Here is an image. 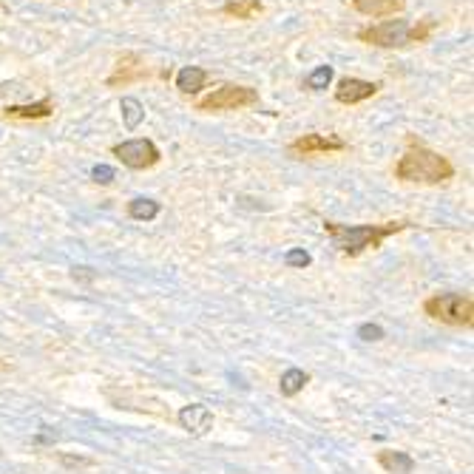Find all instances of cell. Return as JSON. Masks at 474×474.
<instances>
[{"instance_id": "6da1fadb", "label": "cell", "mask_w": 474, "mask_h": 474, "mask_svg": "<svg viewBox=\"0 0 474 474\" xmlns=\"http://www.w3.org/2000/svg\"><path fill=\"white\" fill-rule=\"evenodd\" d=\"M455 176V165L437 151L426 148L412 134L406 136V151L395 165V179L400 182H418V185H440Z\"/></svg>"}, {"instance_id": "7a4b0ae2", "label": "cell", "mask_w": 474, "mask_h": 474, "mask_svg": "<svg viewBox=\"0 0 474 474\" xmlns=\"http://www.w3.org/2000/svg\"><path fill=\"white\" fill-rule=\"evenodd\" d=\"M412 222L406 219H398V222H384V225H338V222H324V230L333 236V242L336 247L355 258V256H361L364 250H375V247H381L384 239H389V236L400 233V230H406Z\"/></svg>"}, {"instance_id": "3957f363", "label": "cell", "mask_w": 474, "mask_h": 474, "mask_svg": "<svg viewBox=\"0 0 474 474\" xmlns=\"http://www.w3.org/2000/svg\"><path fill=\"white\" fill-rule=\"evenodd\" d=\"M423 313L435 321H440V324H449V327H466L468 329L474 324V304L463 293H440V296L426 298Z\"/></svg>"}, {"instance_id": "277c9868", "label": "cell", "mask_w": 474, "mask_h": 474, "mask_svg": "<svg viewBox=\"0 0 474 474\" xmlns=\"http://www.w3.org/2000/svg\"><path fill=\"white\" fill-rule=\"evenodd\" d=\"M250 105H258V91L250 85H236V83L219 85L216 91H210L207 97L196 103L199 111H239Z\"/></svg>"}, {"instance_id": "5b68a950", "label": "cell", "mask_w": 474, "mask_h": 474, "mask_svg": "<svg viewBox=\"0 0 474 474\" xmlns=\"http://www.w3.org/2000/svg\"><path fill=\"white\" fill-rule=\"evenodd\" d=\"M409 29L412 26L406 20H384V23H375V26L358 29L355 37H358L361 43L378 45V49H404V45H412Z\"/></svg>"}, {"instance_id": "8992f818", "label": "cell", "mask_w": 474, "mask_h": 474, "mask_svg": "<svg viewBox=\"0 0 474 474\" xmlns=\"http://www.w3.org/2000/svg\"><path fill=\"white\" fill-rule=\"evenodd\" d=\"M111 154L131 171H148L162 159L159 148L151 139H125V142H120V145H114Z\"/></svg>"}, {"instance_id": "52a82bcc", "label": "cell", "mask_w": 474, "mask_h": 474, "mask_svg": "<svg viewBox=\"0 0 474 474\" xmlns=\"http://www.w3.org/2000/svg\"><path fill=\"white\" fill-rule=\"evenodd\" d=\"M287 151L296 159H310V156H321V154L347 151V142L341 136H336V134H304V136L290 142Z\"/></svg>"}, {"instance_id": "ba28073f", "label": "cell", "mask_w": 474, "mask_h": 474, "mask_svg": "<svg viewBox=\"0 0 474 474\" xmlns=\"http://www.w3.org/2000/svg\"><path fill=\"white\" fill-rule=\"evenodd\" d=\"M142 77H148L145 63L139 60V54L125 52L120 60H116V65H114V71H111V77L105 80V85H108V88H125V85H131V83H136V80H142Z\"/></svg>"}, {"instance_id": "9c48e42d", "label": "cell", "mask_w": 474, "mask_h": 474, "mask_svg": "<svg viewBox=\"0 0 474 474\" xmlns=\"http://www.w3.org/2000/svg\"><path fill=\"white\" fill-rule=\"evenodd\" d=\"M381 91V83H369V80H358V77H344L336 85V100L341 105H358Z\"/></svg>"}, {"instance_id": "30bf717a", "label": "cell", "mask_w": 474, "mask_h": 474, "mask_svg": "<svg viewBox=\"0 0 474 474\" xmlns=\"http://www.w3.org/2000/svg\"><path fill=\"white\" fill-rule=\"evenodd\" d=\"M54 114V100L52 97H43L37 103L29 105H6L3 108V120L12 123H37V120H49Z\"/></svg>"}, {"instance_id": "8fae6325", "label": "cell", "mask_w": 474, "mask_h": 474, "mask_svg": "<svg viewBox=\"0 0 474 474\" xmlns=\"http://www.w3.org/2000/svg\"><path fill=\"white\" fill-rule=\"evenodd\" d=\"M179 423H182V429L187 435L202 437V435H207L213 429V412L205 404H191V406H185L179 412Z\"/></svg>"}, {"instance_id": "7c38bea8", "label": "cell", "mask_w": 474, "mask_h": 474, "mask_svg": "<svg viewBox=\"0 0 474 474\" xmlns=\"http://www.w3.org/2000/svg\"><path fill=\"white\" fill-rule=\"evenodd\" d=\"M349 3L364 17H395L406 9V0H349Z\"/></svg>"}, {"instance_id": "4fadbf2b", "label": "cell", "mask_w": 474, "mask_h": 474, "mask_svg": "<svg viewBox=\"0 0 474 474\" xmlns=\"http://www.w3.org/2000/svg\"><path fill=\"white\" fill-rule=\"evenodd\" d=\"M207 83H210V71H205L199 65H185L179 74H176V88H179V94H185V97H194V94H199Z\"/></svg>"}, {"instance_id": "5bb4252c", "label": "cell", "mask_w": 474, "mask_h": 474, "mask_svg": "<svg viewBox=\"0 0 474 474\" xmlns=\"http://www.w3.org/2000/svg\"><path fill=\"white\" fill-rule=\"evenodd\" d=\"M378 463H381V468H387L389 474H412L415 471V460L406 452H392V449L378 452Z\"/></svg>"}, {"instance_id": "9a60e30c", "label": "cell", "mask_w": 474, "mask_h": 474, "mask_svg": "<svg viewBox=\"0 0 474 474\" xmlns=\"http://www.w3.org/2000/svg\"><path fill=\"white\" fill-rule=\"evenodd\" d=\"M262 12H265L262 0H227V3L222 6V14L236 17V20H253Z\"/></svg>"}, {"instance_id": "2e32d148", "label": "cell", "mask_w": 474, "mask_h": 474, "mask_svg": "<svg viewBox=\"0 0 474 474\" xmlns=\"http://www.w3.org/2000/svg\"><path fill=\"white\" fill-rule=\"evenodd\" d=\"M307 384H310V375H307L304 369H287L281 375V381H278V389H281V395L284 398H296Z\"/></svg>"}, {"instance_id": "e0dca14e", "label": "cell", "mask_w": 474, "mask_h": 474, "mask_svg": "<svg viewBox=\"0 0 474 474\" xmlns=\"http://www.w3.org/2000/svg\"><path fill=\"white\" fill-rule=\"evenodd\" d=\"M159 202H154V199H131V205H128V216L131 219H136V222H151V219H156L159 216Z\"/></svg>"}, {"instance_id": "ac0fdd59", "label": "cell", "mask_w": 474, "mask_h": 474, "mask_svg": "<svg viewBox=\"0 0 474 474\" xmlns=\"http://www.w3.org/2000/svg\"><path fill=\"white\" fill-rule=\"evenodd\" d=\"M333 74H336L333 65H318L313 74L304 80V88H307V91H324L329 83H333Z\"/></svg>"}, {"instance_id": "d6986e66", "label": "cell", "mask_w": 474, "mask_h": 474, "mask_svg": "<svg viewBox=\"0 0 474 474\" xmlns=\"http://www.w3.org/2000/svg\"><path fill=\"white\" fill-rule=\"evenodd\" d=\"M120 108H123L125 128H131V131H134V128L142 123V116H145V108H142V105H139V100H134V97H125Z\"/></svg>"}, {"instance_id": "ffe728a7", "label": "cell", "mask_w": 474, "mask_h": 474, "mask_svg": "<svg viewBox=\"0 0 474 474\" xmlns=\"http://www.w3.org/2000/svg\"><path fill=\"white\" fill-rule=\"evenodd\" d=\"M432 32H435V20L432 17H423V20H418L415 26L409 29V40H412V45H418V43H426L432 37Z\"/></svg>"}, {"instance_id": "44dd1931", "label": "cell", "mask_w": 474, "mask_h": 474, "mask_svg": "<svg viewBox=\"0 0 474 474\" xmlns=\"http://www.w3.org/2000/svg\"><path fill=\"white\" fill-rule=\"evenodd\" d=\"M310 262H313V258H310V253H307V250H290L287 256H284V265H287V267H296V270L310 267Z\"/></svg>"}, {"instance_id": "7402d4cb", "label": "cell", "mask_w": 474, "mask_h": 474, "mask_svg": "<svg viewBox=\"0 0 474 474\" xmlns=\"http://www.w3.org/2000/svg\"><path fill=\"white\" fill-rule=\"evenodd\" d=\"M358 338L361 341H381L384 338V327H378V324H361L358 327Z\"/></svg>"}, {"instance_id": "603a6c76", "label": "cell", "mask_w": 474, "mask_h": 474, "mask_svg": "<svg viewBox=\"0 0 474 474\" xmlns=\"http://www.w3.org/2000/svg\"><path fill=\"white\" fill-rule=\"evenodd\" d=\"M94 182H100V185H111L114 182V168H108V165H97V168L91 171Z\"/></svg>"}, {"instance_id": "cb8c5ba5", "label": "cell", "mask_w": 474, "mask_h": 474, "mask_svg": "<svg viewBox=\"0 0 474 474\" xmlns=\"http://www.w3.org/2000/svg\"><path fill=\"white\" fill-rule=\"evenodd\" d=\"M60 463L65 466V468H85V466H91L94 460L91 457H74V455H60Z\"/></svg>"}, {"instance_id": "d4e9b609", "label": "cell", "mask_w": 474, "mask_h": 474, "mask_svg": "<svg viewBox=\"0 0 474 474\" xmlns=\"http://www.w3.org/2000/svg\"><path fill=\"white\" fill-rule=\"evenodd\" d=\"M71 278L80 281V284H91L94 278H97V273H94L91 267H71Z\"/></svg>"}, {"instance_id": "484cf974", "label": "cell", "mask_w": 474, "mask_h": 474, "mask_svg": "<svg viewBox=\"0 0 474 474\" xmlns=\"http://www.w3.org/2000/svg\"><path fill=\"white\" fill-rule=\"evenodd\" d=\"M49 440H54V435H52V432H43V435L37 437V443H49Z\"/></svg>"}]
</instances>
